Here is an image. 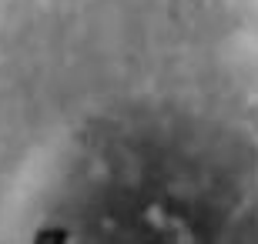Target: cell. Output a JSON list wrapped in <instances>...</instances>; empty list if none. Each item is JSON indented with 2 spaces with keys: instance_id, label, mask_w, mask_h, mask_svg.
<instances>
[{
  "instance_id": "cell-1",
  "label": "cell",
  "mask_w": 258,
  "mask_h": 244,
  "mask_svg": "<svg viewBox=\"0 0 258 244\" xmlns=\"http://www.w3.org/2000/svg\"><path fill=\"white\" fill-rule=\"evenodd\" d=\"M44 171L20 234L258 241V0H20Z\"/></svg>"
}]
</instances>
